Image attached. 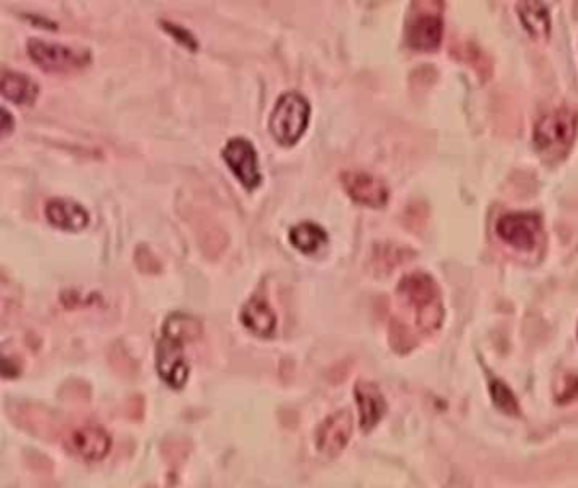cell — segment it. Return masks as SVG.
Instances as JSON below:
<instances>
[{
    "label": "cell",
    "mask_w": 578,
    "mask_h": 488,
    "mask_svg": "<svg viewBox=\"0 0 578 488\" xmlns=\"http://www.w3.org/2000/svg\"><path fill=\"white\" fill-rule=\"evenodd\" d=\"M13 122H14V119L11 118V114L7 112L5 107H2V134H4V136L9 134L11 128L14 126Z\"/></svg>",
    "instance_id": "cell-21"
},
{
    "label": "cell",
    "mask_w": 578,
    "mask_h": 488,
    "mask_svg": "<svg viewBox=\"0 0 578 488\" xmlns=\"http://www.w3.org/2000/svg\"><path fill=\"white\" fill-rule=\"evenodd\" d=\"M353 434V417L348 411H340L327 417L317 430L316 443L323 455L334 458L346 448Z\"/></svg>",
    "instance_id": "cell-9"
},
{
    "label": "cell",
    "mask_w": 578,
    "mask_h": 488,
    "mask_svg": "<svg viewBox=\"0 0 578 488\" xmlns=\"http://www.w3.org/2000/svg\"><path fill=\"white\" fill-rule=\"evenodd\" d=\"M28 51L32 61H36L48 72L78 70V68H84L90 61V53L87 49L59 45V43H48L38 38H31L28 41Z\"/></svg>",
    "instance_id": "cell-5"
},
{
    "label": "cell",
    "mask_w": 578,
    "mask_h": 488,
    "mask_svg": "<svg viewBox=\"0 0 578 488\" xmlns=\"http://www.w3.org/2000/svg\"><path fill=\"white\" fill-rule=\"evenodd\" d=\"M577 114L568 107L549 111L534 126V145L539 153L556 158L566 153L577 138Z\"/></svg>",
    "instance_id": "cell-2"
},
{
    "label": "cell",
    "mask_w": 578,
    "mask_h": 488,
    "mask_svg": "<svg viewBox=\"0 0 578 488\" xmlns=\"http://www.w3.org/2000/svg\"><path fill=\"white\" fill-rule=\"evenodd\" d=\"M72 448L89 461L104 458L111 449V438L102 428L89 426L84 430H75L72 434Z\"/></svg>",
    "instance_id": "cell-13"
},
{
    "label": "cell",
    "mask_w": 578,
    "mask_h": 488,
    "mask_svg": "<svg viewBox=\"0 0 578 488\" xmlns=\"http://www.w3.org/2000/svg\"><path fill=\"white\" fill-rule=\"evenodd\" d=\"M162 26H164L165 30L168 31L173 38H177V41H180L182 45H185L187 48H192V49L197 48V40L193 38L192 32L185 30L183 26L175 24V22H170V21H162Z\"/></svg>",
    "instance_id": "cell-20"
},
{
    "label": "cell",
    "mask_w": 578,
    "mask_h": 488,
    "mask_svg": "<svg viewBox=\"0 0 578 488\" xmlns=\"http://www.w3.org/2000/svg\"><path fill=\"white\" fill-rule=\"evenodd\" d=\"M311 116V105L298 92H285L271 111L270 133L282 145H294L304 134Z\"/></svg>",
    "instance_id": "cell-3"
},
{
    "label": "cell",
    "mask_w": 578,
    "mask_h": 488,
    "mask_svg": "<svg viewBox=\"0 0 578 488\" xmlns=\"http://www.w3.org/2000/svg\"><path fill=\"white\" fill-rule=\"evenodd\" d=\"M441 38L443 21L438 15H419L407 30V43L415 49H434L441 43Z\"/></svg>",
    "instance_id": "cell-14"
},
{
    "label": "cell",
    "mask_w": 578,
    "mask_h": 488,
    "mask_svg": "<svg viewBox=\"0 0 578 488\" xmlns=\"http://www.w3.org/2000/svg\"><path fill=\"white\" fill-rule=\"evenodd\" d=\"M524 30L536 40H545L551 32V17L543 2H520L516 5Z\"/></svg>",
    "instance_id": "cell-15"
},
{
    "label": "cell",
    "mask_w": 578,
    "mask_h": 488,
    "mask_svg": "<svg viewBox=\"0 0 578 488\" xmlns=\"http://www.w3.org/2000/svg\"><path fill=\"white\" fill-rule=\"evenodd\" d=\"M223 158L227 163V166L233 170L237 180L248 191H253L260 185L262 173L258 168V155L252 141L239 136L229 139L224 146Z\"/></svg>",
    "instance_id": "cell-7"
},
{
    "label": "cell",
    "mask_w": 578,
    "mask_h": 488,
    "mask_svg": "<svg viewBox=\"0 0 578 488\" xmlns=\"http://www.w3.org/2000/svg\"><path fill=\"white\" fill-rule=\"evenodd\" d=\"M490 397H492L495 407H497L499 411H502V413L509 415L520 414L518 399L514 397V394L511 392V388H509L507 385L502 384L501 380H492V382H490Z\"/></svg>",
    "instance_id": "cell-18"
},
{
    "label": "cell",
    "mask_w": 578,
    "mask_h": 488,
    "mask_svg": "<svg viewBox=\"0 0 578 488\" xmlns=\"http://www.w3.org/2000/svg\"><path fill=\"white\" fill-rule=\"evenodd\" d=\"M24 428L31 432H36V436H46L51 428L53 421L49 414L43 409H28V421L24 422Z\"/></svg>",
    "instance_id": "cell-19"
},
{
    "label": "cell",
    "mask_w": 578,
    "mask_h": 488,
    "mask_svg": "<svg viewBox=\"0 0 578 488\" xmlns=\"http://www.w3.org/2000/svg\"><path fill=\"white\" fill-rule=\"evenodd\" d=\"M499 237L520 252H533L541 237V219L529 212H512L495 224Z\"/></svg>",
    "instance_id": "cell-6"
},
{
    "label": "cell",
    "mask_w": 578,
    "mask_h": 488,
    "mask_svg": "<svg viewBox=\"0 0 578 488\" xmlns=\"http://www.w3.org/2000/svg\"><path fill=\"white\" fill-rule=\"evenodd\" d=\"M342 183L344 191L355 202L370 208L386 206L390 195L384 180L360 170L342 172Z\"/></svg>",
    "instance_id": "cell-8"
},
{
    "label": "cell",
    "mask_w": 578,
    "mask_h": 488,
    "mask_svg": "<svg viewBox=\"0 0 578 488\" xmlns=\"http://www.w3.org/2000/svg\"><path fill=\"white\" fill-rule=\"evenodd\" d=\"M355 397L360 409L361 430H373L387 413V402L380 388L371 382H358L355 386Z\"/></svg>",
    "instance_id": "cell-10"
},
{
    "label": "cell",
    "mask_w": 578,
    "mask_h": 488,
    "mask_svg": "<svg viewBox=\"0 0 578 488\" xmlns=\"http://www.w3.org/2000/svg\"><path fill=\"white\" fill-rule=\"evenodd\" d=\"M241 321L252 333L263 338L271 336L277 325L275 312L263 297H253L246 302L241 312Z\"/></svg>",
    "instance_id": "cell-12"
},
{
    "label": "cell",
    "mask_w": 578,
    "mask_h": 488,
    "mask_svg": "<svg viewBox=\"0 0 578 488\" xmlns=\"http://www.w3.org/2000/svg\"><path fill=\"white\" fill-rule=\"evenodd\" d=\"M0 87H2V93L7 99L17 102V104H32L34 99L38 97V92H40L38 84L31 76L17 74V72H9V70H4Z\"/></svg>",
    "instance_id": "cell-16"
},
{
    "label": "cell",
    "mask_w": 578,
    "mask_h": 488,
    "mask_svg": "<svg viewBox=\"0 0 578 488\" xmlns=\"http://www.w3.org/2000/svg\"><path fill=\"white\" fill-rule=\"evenodd\" d=\"M399 294L417 311V321L422 327L441 324V296L436 281L430 275L417 271L404 277L399 283Z\"/></svg>",
    "instance_id": "cell-4"
},
{
    "label": "cell",
    "mask_w": 578,
    "mask_h": 488,
    "mask_svg": "<svg viewBox=\"0 0 578 488\" xmlns=\"http://www.w3.org/2000/svg\"><path fill=\"white\" fill-rule=\"evenodd\" d=\"M200 333L199 319L183 312L172 314L165 321L164 336L156 346V368L170 386L180 388L187 382L189 365L183 355V344L197 340Z\"/></svg>",
    "instance_id": "cell-1"
},
{
    "label": "cell",
    "mask_w": 578,
    "mask_h": 488,
    "mask_svg": "<svg viewBox=\"0 0 578 488\" xmlns=\"http://www.w3.org/2000/svg\"><path fill=\"white\" fill-rule=\"evenodd\" d=\"M290 243L296 246L297 250L304 253H314L323 244H326V231L317 226L316 222H300L294 226L289 233Z\"/></svg>",
    "instance_id": "cell-17"
},
{
    "label": "cell",
    "mask_w": 578,
    "mask_h": 488,
    "mask_svg": "<svg viewBox=\"0 0 578 488\" xmlns=\"http://www.w3.org/2000/svg\"><path fill=\"white\" fill-rule=\"evenodd\" d=\"M45 214L51 224H55L59 229H68V231L82 229L89 222V212L85 208H82L75 200L61 199V197L48 200Z\"/></svg>",
    "instance_id": "cell-11"
}]
</instances>
